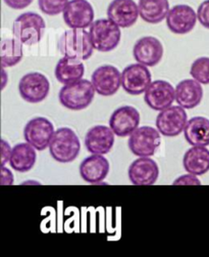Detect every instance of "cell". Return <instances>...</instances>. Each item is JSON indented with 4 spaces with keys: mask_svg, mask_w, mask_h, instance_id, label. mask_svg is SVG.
<instances>
[{
    "mask_svg": "<svg viewBox=\"0 0 209 257\" xmlns=\"http://www.w3.org/2000/svg\"><path fill=\"white\" fill-rule=\"evenodd\" d=\"M54 133V126L50 120L45 117H35L24 126V138L37 151L42 152L50 146Z\"/></svg>",
    "mask_w": 209,
    "mask_h": 257,
    "instance_id": "8",
    "label": "cell"
},
{
    "mask_svg": "<svg viewBox=\"0 0 209 257\" xmlns=\"http://www.w3.org/2000/svg\"><path fill=\"white\" fill-rule=\"evenodd\" d=\"M151 73L148 67L142 64H130L122 73V86L130 95L145 93L151 84Z\"/></svg>",
    "mask_w": 209,
    "mask_h": 257,
    "instance_id": "9",
    "label": "cell"
},
{
    "mask_svg": "<svg viewBox=\"0 0 209 257\" xmlns=\"http://www.w3.org/2000/svg\"><path fill=\"white\" fill-rule=\"evenodd\" d=\"M128 178L135 186H152L158 182L160 168L158 163L149 157H140L128 167Z\"/></svg>",
    "mask_w": 209,
    "mask_h": 257,
    "instance_id": "18",
    "label": "cell"
},
{
    "mask_svg": "<svg viewBox=\"0 0 209 257\" xmlns=\"http://www.w3.org/2000/svg\"><path fill=\"white\" fill-rule=\"evenodd\" d=\"M110 162L103 155L93 154L83 160L80 165V175L86 183L99 184L110 173Z\"/></svg>",
    "mask_w": 209,
    "mask_h": 257,
    "instance_id": "20",
    "label": "cell"
},
{
    "mask_svg": "<svg viewBox=\"0 0 209 257\" xmlns=\"http://www.w3.org/2000/svg\"><path fill=\"white\" fill-rule=\"evenodd\" d=\"M4 2L8 8L16 11H20L31 6L34 0H4Z\"/></svg>",
    "mask_w": 209,
    "mask_h": 257,
    "instance_id": "32",
    "label": "cell"
},
{
    "mask_svg": "<svg viewBox=\"0 0 209 257\" xmlns=\"http://www.w3.org/2000/svg\"><path fill=\"white\" fill-rule=\"evenodd\" d=\"M190 75L203 85H209V58L201 57L191 65Z\"/></svg>",
    "mask_w": 209,
    "mask_h": 257,
    "instance_id": "28",
    "label": "cell"
},
{
    "mask_svg": "<svg viewBox=\"0 0 209 257\" xmlns=\"http://www.w3.org/2000/svg\"><path fill=\"white\" fill-rule=\"evenodd\" d=\"M2 75H4V82H2V89H4V87H6V70H4V68L2 67Z\"/></svg>",
    "mask_w": 209,
    "mask_h": 257,
    "instance_id": "35",
    "label": "cell"
},
{
    "mask_svg": "<svg viewBox=\"0 0 209 257\" xmlns=\"http://www.w3.org/2000/svg\"><path fill=\"white\" fill-rule=\"evenodd\" d=\"M46 28L44 19L37 13H24L14 22L12 34L24 45H35L43 38Z\"/></svg>",
    "mask_w": 209,
    "mask_h": 257,
    "instance_id": "4",
    "label": "cell"
},
{
    "mask_svg": "<svg viewBox=\"0 0 209 257\" xmlns=\"http://www.w3.org/2000/svg\"><path fill=\"white\" fill-rule=\"evenodd\" d=\"M95 88L92 81L81 79L64 85L58 94L62 107L70 111H82L88 108L94 99Z\"/></svg>",
    "mask_w": 209,
    "mask_h": 257,
    "instance_id": "3",
    "label": "cell"
},
{
    "mask_svg": "<svg viewBox=\"0 0 209 257\" xmlns=\"http://www.w3.org/2000/svg\"><path fill=\"white\" fill-rule=\"evenodd\" d=\"M85 66L82 61L62 57L56 66L54 76L58 82L64 85L83 79Z\"/></svg>",
    "mask_w": 209,
    "mask_h": 257,
    "instance_id": "24",
    "label": "cell"
},
{
    "mask_svg": "<svg viewBox=\"0 0 209 257\" xmlns=\"http://www.w3.org/2000/svg\"><path fill=\"white\" fill-rule=\"evenodd\" d=\"M188 122V116L185 109L178 106H170L162 111L156 118V128L168 138H174L184 132Z\"/></svg>",
    "mask_w": 209,
    "mask_h": 257,
    "instance_id": "10",
    "label": "cell"
},
{
    "mask_svg": "<svg viewBox=\"0 0 209 257\" xmlns=\"http://www.w3.org/2000/svg\"><path fill=\"white\" fill-rule=\"evenodd\" d=\"M0 56H2V66L4 68L14 67L22 60V43L14 37L2 39Z\"/></svg>",
    "mask_w": 209,
    "mask_h": 257,
    "instance_id": "27",
    "label": "cell"
},
{
    "mask_svg": "<svg viewBox=\"0 0 209 257\" xmlns=\"http://www.w3.org/2000/svg\"><path fill=\"white\" fill-rule=\"evenodd\" d=\"M197 21V13L192 7L188 5H176L168 14L166 26L174 34L185 35L195 28Z\"/></svg>",
    "mask_w": 209,
    "mask_h": 257,
    "instance_id": "13",
    "label": "cell"
},
{
    "mask_svg": "<svg viewBox=\"0 0 209 257\" xmlns=\"http://www.w3.org/2000/svg\"><path fill=\"white\" fill-rule=\"evenodd\" d=\"M139 124L140 113L132 106L118 108L110 118V127L120 138L130 137L139 127Z\"/></svg>",
    "mask_w": 209,
    "mask_h": 257,
    "instance_id": "16",
    "label": "cell"
},
{
    "mask_svg": "<svg viewBox=\"0 0 209 257\" xmlns=\"http://www.w3.org/2000/svg\"><path fill=\"white\" fill-rule=\"evenodd\" d=\"M89 33L94 49L100 53H110L118 46L122 39L120 27L108 18L94 21Z\"/></svg>",
    "mask_w": 209,
    "mask_h": 257,
    "instance_id": "5",
    "label": "cell"
},
{
    "mask_svg": "<svg viewBox=\"0 0 209 257\" xmlns=\"http://www.w3.org/2000/svg\"><path fill=\"white\" fill-rule=\"evenodd\" d=\"M36 149L29 143H20L12 148L10 159V167L20 173L28 172L33 169L36 164Z\"/></svg>",
    "mask_w": 209,
    "mask_h": 257,
    "instance_id": "22",
    "label": "cell"
},
{
    "mask_svg": "<svg viewBox=\"0 0 209 257\" xmlns=\"http://www.w3.org/2000/svg\"><path fill=\"white\" fill-rule=\"evenodd\" d=\"M203 98L201 83L195 79H185L176 87V101L184 109L191 110L200 105Z\"/></svg>",
    "mask_w": 209,
    "mask_h": 257,
    "instance_id": "21",
    "label": "cell"
},
{
    "mask_svg": "<svg viewBox=\"0 0 209 257\" xmlns=\"http://www.w3.org/2000/svg\"><path fill=\"white\" fill-rule=\"evenodd\" d=\"M68 0H38L40 11L47 16H58L62 14Z\"/></svg>",
    "mask_w": 209,
    "mask_h": 257,
    "instance_id": "29",
    "label": "cell"
},
{
    "mask_svg": "<svg viewBox=\"0 0 209 257\" xmlns=\"http://www.w3.org/2000/svg\"><path fill=\"white\" fill-rule=\"evenodd\" d=\"M114 136L110 127L104 125L93 126L86 134L85 147L92 154L106 155L114 146Z\"/></svg>",
    "mask_w": 209,
    "mask_h": 257,
    "instance_id": "19",
    "label": "cell"
},
{
    "mask_svg": "<svg viewBox=\"0 0 209 257\" xmlns=\"http://www.w3.org/2000/svg\"><path fill=\"white\" fill-rule=\"evenodd\" d=\"M174 186H201V182L194 174H184L178 177L172 184Z\"/></svg>",
    "mask_w": 209,
    "mask_h": 257,
    "instance_id": "31",
    "label": "cell"
},
{
    "mask_svg": "<svg viewBox=\"0 0 209 257\" xmlns=\"http://www.w3.org/2000/svg\"><path fill=\"white\" fill-rule=\"evenodd\" d=\"M12 152V149L10 148V144L6 141L2 140V166H4L6 163L10 161Z\"/></svg>",
    "mask_w": 209,
    "mask_h": 257,
    "instance_id": "33",
    "label": "cell"
},
{
    "mask_svg": "<svg viewBox=\"0 0 209 257\" xmlns=\"http://www.w3.org/2000/svg\"><path fill=\"white\" fill-rule=\"evenodd\" d=\"M91 81L98 94L112 96L122 86V73L112 65H103L93 72Z\"/></svg>",
    "mask_w": 209,
    "mask_h": 257,
    "instance_id": "12",
    "label": "cell"
},
{
    "mask_svg": "<svg viewBox=\"0 0 209 257\" xmlns=\"http://www.w3.org/2000/svg\"><path fill=\"white\" fill-rule=\"evenodd\" d=\"M58 49L62 57L83 62L92 57L94 47L85 29H70L60 36Z\"/></svg>",
    "mask_w": 209,
    "mask_h": 257,
    "instance_id": "1",
    "label": "cell"
},
{
    "mask_svg": "<svg viewBox=\"0 0 209 257\" xmlns=\"http://www.w3.org/2000/svg\"><path fill=\"white\" fill-rule=\"evenodd\" d=\"M164 45L158 38L144 36L136 41L133 47V56L137 63L146 67L158 65L164 58Z\"/></svg>",
    "mask_w": 209,
    "mask_h": 257,
    "instance_id": "14",
    "label": "cell"
},
{
    "mask_svg": "<svg viewBox=\"0 0 209 257\" xmlns=\"http://www.w3.org/2000/svg\"><path fill=\"white\" fill-rule=\"evenodd\" d=\"M146 105L154 111H164L176 100V88L166 80H155L151 82L144 93Z\"/></svg>",
    "mask_w": 209,
    "mask_h": 257,
    "instance_id": "15",
    "label": "cell"
},
{
    "mask_svg": "<svg viewBox=\"0 0 209 257\" xmlns=\"http://www.w3.org/2000/svg\"><path fill=\"white\" fill-rule=\"evenodd\" d=\"M50 91V82L47 77L39 72H31L24 75L18 82V92L22 98L30 102H38L46 99Z\"/></svg>",
    "mask_w": 209,
    "mask_h": 257,
    "instance_id": "7",
    "label": "cell"
},
{
    "mask_svg": "<svg viewBox=\"0 0 209 257\" xmlns=\"http://www.w3.org/2000/svg\"><path fill=\"white\" fill-rule=\"evenodd\" d=\"M81 143L76 134L68 127H62L54 133L49 146L51 157L60 163H70L79 156Z\"/></svg>",
    "mask_w": 209,
    "mask_h": 257,
    "instance_id": "2",
    "label": "cell"
},
{
    "mask_svg": "<svg viewBox=\"0 0 209 257\" xmlns=\"http://www.w3.org/2000/svg\"><path fill=\"white\" fill-rule=\"evenodd\" d=\"M184 136L192 147L209 146V119L202 116L191 118L186 124Z\"/></svg>",
    "mask_w": 209,
    "mask_h": 257,
    "instance_id": "23",
    "label": "cell"
},
{
    "mask_svg": "<svg viewBox=\"0 0 209 257\" xmlns=\"http://www.w3.org/2000/svg\"><path fill=\"white\" fill-rule=\"evenodd\" d=\"M160 135L158 130H155L154 127H138L128 138V149L138 157H151L160 147Z\"/></svg>",
    "mask_w": 209,
    "mask_h": 257,
    "instance_id": "6",
    "label": "cell"
},
{
    "mask_svg": "<svg viewBox=\"0 0 209 257\" xmlns=\"http://www.w3.org/2000/svg\"><path fill=\"white\" fill-rule=\"evenodd\" d=\"M106 13L108 18L122 29L134 26L140 16L135 0H112Z\"/></svg>",
    "mask_w": 209,
    "mask_h": 257,
    "instance_id": "17",
    "label": "cell"
},
{
    "mask_svg": "<svg viewBox=\"0 0 209 257\" xmlns=\"http://www.w3.org/2000/svg\"><path fill=\"white\" fill-rule=\"evenodd\" d=\"M139 14L141 19L152 25L162 23L170 12L168 0H139Z\"/></svg>",
    "mask_w": 209,
    "mask_h": 257,
    "instance_id": "26",
    "label": "cell"
},
{
    "mask_svg": "<svg viewBox=\"0 0 209 257\" xmlns=\"http://www.w3.org/2000/svg\"><path fill=\"white\" fill-rule=\"evenodd\" d=\"M197 17L203 27L209 29V0H205L198 7Z\"/></svg>",
    "mask_w": 209,
    "mask_h": 257,
    "instance_id": "30",
    "label": "cell"
},
{
    "mask_svg": "<svg viewBox=\"0 0 209 257\" xmlns=\"http://www.w3.org/2000/svg\"><path fill=\"white\" fill-rule=\"evenodd\" d=\"M14 184V175L10 169L4 166H2V185H12Z\"/></svg>",
    "mask_w": 209,
    "mask_h": 257,
    "instance_id": "34",
    "label": "cell"
},
{
    "mask_svg": "<svg viewBox=\"0 0 209 257\" xmlns=\"http://www.w3.org/2000/svg\"><path fill=\"white\" fill-rule=\"evenodd\" d=\"M94 9L88 0H70L66 5L62 17L70 29H86L94 22Z\"/></svg>",
    "mask_w": 209,
    "mask_h": 257,
    "instance_id": "11",
    "label": "cell"
},
{
    "mask_svg": "<svg viewBox=\"0 0 209 257\" xmlns=\"http://www.w3.org/2000/svg\"><path fill=\"white\" fill-rule=\"evenodd\" d=\"M182 166L188 173L204 175L209 171V150L206 147H192L185 153Z\"/></svg>",
    "mask_w": 209,
    "mask_h": 257,
    "instance_id": "25",
    "label": "cell"
}]
</instances>
